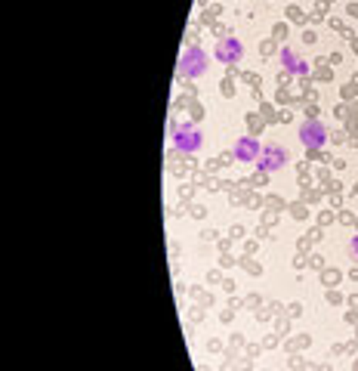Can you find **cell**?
Returning a JSON list of instances; mask_svg holds the SVG:
<instances>
[{"label":"cell","instance_id":"obj_1","mask_svg":"<svg viewBox=\"0 0 358 371\" xmlns=\"http://www.w3.org/2000/svg\"><path fill=\"white\" fill-rule=\"evenodd\" d=\"M201 143H204V134H201V127H194V124H179L173 130V149L183 152V155H192L201 149Z\"/></svg>","mask_w":358,"mask_h":371},{"label":"cell","instance_id":"obj_2","mask_svg":"<svg viewBox=\"0 0 358 371\" xmlns=\"http://www.w3.org/2000/svg\"><path fill=\"white\" fill-rule=\"evenodd\" d=\"M204 72H207V53L201 50V46H189V50H183V56H179V74L201 77Z\"/></svg>","mask_w":358,"mask_h":371},{"label":"cell","instance_id":"obj_3","mask_svg":"<svg viewBox=\"0 0 358 371\" xmlns=\"http://www.w3.org/2000/svg\"><path fill=\"white\" fill-rule=\"evenodd\" d=\"M297 134H300V139H303V145H306V149H321V145L328 143V127H324L321 121H315V118L303 121Z\"/></svg>","mask_w":358,"mask_h":371},{"label":"cell","instance_id":"obj_4","mask_svg":"<svg viewBox=\"0 0 358 371\" xmlns=\"http://www.w3.org/2000/svg\"><path fill=\"white\" fill-rule=\"evenodd\" d=\"M256 164H260L263 174H275V170H281L287 164V149H281V145H263Z\"/></svg>","mask_w":358,"mask_h":371},{"label":"cell","instance_id":"obj_5","mask_svg":"<svg viewBox=\"0 0 358 371\" xmlns=\"http://www.w3.org/2000/svg\"><path fill=\"white\" fill-rule=\"evenodd\" d=\"M244 56V44L238 41V37H223L220 44H216V59L225 62V65H235Z\"/></svg>","mask_w":358,"mask_h":371},{"label":"cell","instance_id":"obj_6","mask_svg":"<svg viewBox=\"0 0 358 371\" xmlns=\"http://www.w3.org/2000/svg\"><path fill=\"white\" fill-rule=\"evenodd\" d=\"M232 152H235V161H244V164H247V161H260V152H263V145L256 143L253 136H241Z\"/></svg>","mask_w":358,"mask_h":371},{"label":"cell","instance_id":"obj_7","mask_svg":"<svg viewBox=\"0 0 358 371\" xmlns=\"http://www.w3.org/2000/svg\"><path fill=\"white\" fill-rule=\"evenodd\" d=\"M281 62H284V68H287V72H293V74H309L306 59H300L297 53L291 50V46H284V50H281Z\"/></svg>","mask_w":358,"mask_h":371},{"label":"cell","instance_id":"obj_8","mask_svg":"<svg viewBox=\"0 0 358 371\" xmlns=\"http://www.w3.org/2000/svg\"><path fill=\"white\" fill-rule=\"evenodd\" d=\"M349 251H352V257L358 260V235H352V242H349Z\"/></svg>","mask_w":358,"mask_h":371}]
</instances>
